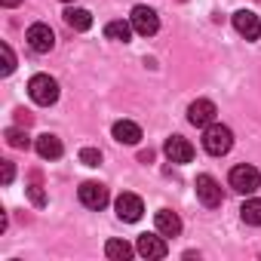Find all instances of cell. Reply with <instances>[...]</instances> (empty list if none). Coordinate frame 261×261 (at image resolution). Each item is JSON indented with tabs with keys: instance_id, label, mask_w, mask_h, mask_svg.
Instances as JSON below:
<instances>
[{
	"instance_id": "cell-28",
	"label": "cell",
	"mask_w": 261,
	"mask_h": 261,
	"mask_svg": "<svg viewBox=\"0 0 261 261\" xmlns=\"http://www.w3.org/2000/svg\"><path fill=\"white\" fill-rule=\"evenodd\" d=\"M62 4H74V0H62Z\"/></svg>"
},
{
	"instance_id": "cell-24",
	"label": "cell",
	"mask_w": 261,
	"mask_h": 261,
	"mask_svg": "<svg viewBox=\"0 0 261 261\" xmlns=\"http://www.w3.org/2000/svg\"><path fill=\"white\" fill-rule=\"evenodd\" d=\"M13 175H16V169H13V160H4V172H0L4 185H10V181H13Z\"/></svg>"
},
{
	"instance_id": "cell-16",
	"label": "cell",
	"mask_w": 261,
	"mask_h": 261,
	"mask_svg": "<svg viewBox=\"0 0 261 261\" xmlns=\"http://www.w3.org/2000/svg\"><path fill=\"white\" fill-rule=\"evenodd\" d=\"M105 255L111 261H129L133 258V246H129L126 240H108L105 243Z\"/></svg>"
},
{
	"instance_id": "cell-14",
	"label": "cell",
	"mask_w": 261,
	"mask_h": 261,
	"mask_svg": "<svg viewBox=\"0 0 261 261\" xmlns=\"http://www.w3.org/2000/svg\"><path fill=\"white\" fill-rule=\"evenodd\" d=\"M114 139H117L120 145H139L142 129H139L133 120H117V123H114Z\"/></svg>"
},
{
	"instance_id": "cell-26",
	"label": "cell",
	"mask_w": 261,
	"mask_h": 261,
	"mask_svg": "<svg viewBox=\"0 0 261 261\" xmlns=\"http://www.w3.org/2000/svg\"><path fill=\"white\" fill-rule=\"evenodd\" d=\"M139 160H142V163H151V160H154V151H142Z\"/></svg>"
},
{
	"instance_id": "cell-4",
	"label": "cell",
	"mask_w": 261,
	"mask_h": 261,
	"mask_svg": "<svg viewBox=\"0 0 261 261\" xmlns=\"http://www.w3.org/2000/svg\"><path fill=\"white\" fill-rule=\"evenodd\" d=\"M197 200H200L206 209H218V206L224 203L221 185H218L212 175H197Z\"/></svg>"
},
{
	"instance_id": "cell-23",
	"label": "cell",
	"mask_w": 261,
	"mask_h": 261,
	"mask_svg": "<svg viewBox=\"0 0 261 261\" xmlns=\"http://www.w3.org/2000/svg\"><path fill=\"white\" fill-rule=\"evenodd\" d=\"M28 197H31L34 206H46V194H43L40 185H31V188H28Z\"/></svg>"
},
{
	"instance_id": "cell-6",
	"label": "cell",
	"mask_w": 261,
	"mask_h": 261,
	"mask_svg": "<svg viewBox=\"0 0 261 261\" xmlns=\"http://www.w3.org/2000/svg\"><path fill=\"white\" fill-rule=\"evenodd\" d=\"M129 22H133V31L142 34V37H154L157 28H160V19L151 7H136L133 16H129Z\"/></svg>"
},
{
	"instance_id": "cell-13",
	"label": "cell",
	"mask_w": 261,
	"mask_h": 261,
	"mask_svg": "<svg viewBox=\"0 0 261 261\" xmlns=\"http://www.w3.org/2000/svg\"><path fill=\"white\" fill-rule=\"evenodd\" d=\"M154 224H157V230H160L163 237H178V233H181V218H178L172 209H160V212L154 215Z\"/></svg>"
},
{
	"instance_id": "cell-15",
	"label": "cell",
	"mask_w": 261,
	"mask_h": 261,
	"mask_svg": "<svg viewBox=\"0 0 261 261\" xmlns=\"http://www.w3.org/2000/svg\"><path fill=\"white\" fill-rule=\"evenodd\" d=\"M34 148H37V154H40L43 160H59V157H62V151H65V148H62V142H59L56 136H49V133H46V136H40V139L34 142Z\"/></svg>"
},
{
	"instance_id": "cell-9",
	"label": "cell",
	"mask_w": 261,
	"mask_h": 261,
	"mask_svg": "<svg viewBox=\"0 0 261 261\" xmlns=\"http://www.w3.org/2000/svg\"><path fill=\"white\" fill-rule=\"evenodd\" d=\"M163 154L169 157V163H191L194 160V145L181 136H172V139H166Z\"/></svg>"
},
{
	"instance_id": "cell-18",
	"label": "cell",
	"mask_w": 261,
	"mask_h": 261,
	"mask_svg": "<svg viewBox=\"0 0 261 261\" xmlns=\"http://www.w3.org/2000/svg\"><path fill=\"white\" fill-rule=\"evenodd\" d=\"M105 37H108V40L129 43V37H133V22H108V25H105Z\"/></svg>"
},
{
	"instance_id": "cell-20",
	"label": "cell",
	"mask_w": 261,
	"mask_h": 261,
	"mask_svg": "<svg viewBox=\"0 0 261 261\" xmlns=\"http://www.w3.org/2000/svg\"><path fill=\"white\" fill-rule=\"evenodd\" d=\"M4 136H7V142H10L13 148H19V151H28V145H31V139H28V133H25V129H16V126H10Z\"/></svg>"
},
{
	"instance_id": "cell-5",
	"label": "cell",
	"mask_w": 261,
	"mask_h": 261,
	"mask_svg": "<svg viewBox=\"0 0 261 261\" xmlns=\"http://www.w3.org/2000/svg\"><path fill=\"white\" fill-rule=\"evenodd\" d=\"M114 209H117V218H120V221H129V224H133V221H139V218H142L145 203H142V197L123 191V194L114 200Z\"/></svg>"
},
{
	"instance_id": "cell-21",
	"label": "cell",
	"mask_w": 261,
	"mask_h": 261,
	"mask_svg": "<svg viewBox=\"0 0 261 261\" xmlns=\"http://www.w3.org/2000/svg\"><path fill=\"white\" fill-rule=\"evenodd\" d=\"M0 56H4V68H0V74H13V68H16V56H13V49H10V43H0Z\"/></svg>"
},
{
	"instance_id": "cell-27",
	"label": "cell",
	"mask_w": 261,
	"mask_h": 261,
	"mask_svg": "<svg viewBox=\"0 0 261 261\" xmlns=\"http://www.w3.org/2000/svg\"><path fill=\"white\" fill-rule=\"evenodd\" d=\"M0 4H4V7H19L22 0H0Z\"/></svg>"
},
{
	"instance_id": "cell-19",
	"label": "cell",
	"mask_w": 261,
	"mask_h": 261,
	"mask_svg": "<svg viewBox=\"0 0 261 261\" xmlns=\"http://www.w3.org/2000/svg\"><path fill=\"white\" fill-rule=\"evenodd\" d=\"M240 218H243L246 224L258 227V224H261V200H258V197H255V200H246V203L240 206Z\"/></svg>"
},
{
	"instance_id": "cell-8",
	"label": "cell",
	"mask_w": 261,
	"mask_h": 261,
	"mask_svg": "<svg viewBox=\"0 0 261 261\" xmlns=\"http://www.w3.org/2000/svg\"><path fill=\"white\" fill-rule=\"evenodd\" d=\"M77 194H80V203L86 209H105L108 206V188L98 181H83Z\"/></svg>"
},
{
	"instance_id": "cell-3",
	"label": "cell",
	"mask_w": 261,
	"mask_h": 261,
	"mask_svg": "<svg viewBox=\"0 0 261 261\" xmlns=\"http://www.w3.org/2000/svg\"><path fill=\"white\" fill-rule=\"evenodd\" d=\"M227 181H230V188L237 194H255L261 188V172L255 166H249V163H240V166L230 169V178Z\"/></svg>"
},
{
	"instance_id": "cell-7",
	"label": "cell",
	"mask_w": 261,
	"mask_h": 261,
	"mask_svg": "<svg viewBox=\"0 0 261 261\" xmlns=\"http://www.w3.org/2000/svg\"><path fill=\"white\" fill-rule=\"evenodd\" d=\"M25 40H28V46L34 49V53H49L53 46H56V34H53V28L49 25H43V22H37V25H31L28 28V34H25Z\"/></svg>"
},
{
	"instance_id": "cell-25",
	"label": "cell",
	"mask_w": 261,
	"mask_h": 261,
	"mask_svg": "<svg viewBox=\"0 0 261 261\" xmlns=\"http://www.w3.org/2000/svg\"><path fill=\"white\" fill-rule=\"evenodd\" d=\"M16 120H19L22 126H31V114H28V111H16Z\"/></svg>"
},
{
	"instance_id": "cell-2",
	"label": "cell",
	"mask_w": 261,
	"mask_h": 261,
	"mask_svg": "<svg viewBox=\"0 0 261 261\" xmlns=\"http://www.w3.org/2000/svg\"><path fill=\"white\" fill-rule=\"evenodd\" d=\"M203 148L212 157H221V154H227L233 148V133L227 126H221V123H209L206 133H203Z\"/></svg>"
},
{
	"instance_id": "cell-1",
	"label": "cell",
	"mask_w": 261,
	"mask_h": 261,
	"mask_svg": "<svg viewBox=\"0 0 261 261\" xmlns=\"http://www.w3.org/2000/svg\"><path fill=\"white\" fill-rule=\"evenodd\" d=\"M28 95H31L34 105L49 108V105L59 101V83H56L49 74H34V77L28 80Z\"/></svg>"
},
{
	"instance_id": "cell-10",
	"label": "cell",
	"mask_w": 261,
	"mask_h": 261,
	"mask_svg": "<svg viewBox=\"0 0 261 261\" xmlns=\"http://www.w3.org/2000/svg\"><path fill=\"white\" fill-rule=\"evenodd\" d=\"M233 28H237V34L246 37V40H258V37H261V22H258V16L249 13V10L233 13Z\"/></svg>"
},
{
	"instance_id": "cell-22",
	"label": "cell",
	"mask_w": 261,
	"mask_h": 261,
	"mask_svg": "<svg viewBox=\"0 0 261 261\" xmlns=\"http://www.w3.org/2000/svg\"><path fill=\"white\" fill-rule=\"evenodd\" d=\"M80 163H83V166H101V154H98L95 148H83V151H80Z\"/></svg>"
},
{
	"instance_id": "cell-17",
	"label": "cell",
	"mask_w": 261,
	"mask_h": 261,
	"mask_svg": "<svg viewBox=\"0 0 261 261\" xmlns=\"http://www.w3.org/2000/svg\"><path fill=\"white\" fill-rule=\"evenodd\" d=\"M65 22H68V28H74V31H89L92 28V16L86 13V10H65Z\"/></svg>"
},
{
	"instance_id": "cell-12",
	"label": "cell",
	"mask_w": 261,
	"mask_h": 261,
	"mask_svg": "<svg viewBox=\"0 0 261 261\" xmlns=\"http://www.w3.org/2000/svg\"><path fill=\"white\" fill-rule=\"evenodd\" d=\"M215 105L209 101V98H197L191 108H188V120L194 123V126H209V123H215Z\"/></svg>"
},
{
	"instance_id": "cell-11",
	"label": "cell",
	"mask_w": 261,
	"mask_h": 261,
	"mask_svg": "<svg viewBox=\"0 0 261 261\" xmlns=\"http://www.w3.org/2000/svg\"><path fill=\"white\" fill-rule=\"evenodd\" d=\"M139 255L142 258H148V261H157V258H166V243H163V237H154V233H142L139 237Z\"/></svg>"
}]
</instances>
